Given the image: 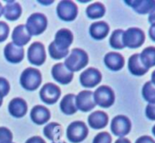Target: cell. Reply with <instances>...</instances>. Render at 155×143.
<instances>
[{"label": "cell", "mask_w": 155, "mask_h": 143, "mask_svg": "<svg viewBox=\"0 0 155 143\" xmlns=\"http://www.w3.org/2000/svg\"><path fill=\"white\" fill-rule=\"evenodd\" d=\"M60 110L65 115H73L78 111L76 106V96L73 94L66 95L59 104Z\"/></svg>", "instance_id": "cb8c5ba5"}, {"label": "cell", "mask_w": 155, "mask_h": 143, "mask_svg": "<svg viewBox=\"0 0 155 143\" xmlns=\"http://www.w3.org/2000/svg\"><path fill=\"white\" fill-rule=\"evenodd\" d=\"M150 82L155 85V71H153V73L151 74V81Z\"/></svg>", "instance_id": "b9f144b4"}, {"label": "cell", "mask_w": 155, "mask_h": 143, "mask_svg": "<svg viewBox=\"0 0 155 143\" xmlns=\"http://www.w3.org/2000/svg\"><path fill=\"white\" fill-rule=\"evenodd\" d=\"M2 15H3V6L1 3H0V17H1Z\"/></svg>", "instance_id": "7bdbcfd3"}, {"label": "cell", "mask_w": 155, "mask_h": 143, "mask_svg": "<svg viewBox=\"0 0 155 143\" xmlns=\"http://www.w3.org/2000/svg\"><path fill=\"white\" fill-rule=\"evenodd\" d=\"M123 33L124 30H116L112 32L110 38V45L116 50H122L125 48L123 43Z\"/></svg>", "instance_id": "f1b7e54d"}, {"label": "cell", "mask_w": 155, "mask_h": 143, "mask_svg": "<svg viewBox=\"0 0 155 143\" xmlns=\"http://www.w3.org/2000/svg\"><path fill=\"white\" fill-rule=\"evenodd\" d=\"M8 112L12 117L16 118L23 117L28 112L27 102L20 97H16L12 99L8 104Z\"/></svg>", "instance_id": "2e32d148"}, {"label": "cell", "mask_w": 155, "mask_h": 143, "mask_svg": "<svg viewBox=\"0 0 155 143\" xmlns=\"http://www.w3.org/2000/svg\"><path fill=\"white\" fill-rule=\"evenodd\" d=\"M149 36H150V39L155 42V24H152L149 30Z\"/></svg>", "instance_id": "f35d334b"}, {"label": "cell", "mask_w": 155, "mask_h": 143, "mask_svg": "<svg viewBox=\"0 0 155 143\" xmlns=\"http://www.w3.org/2000/svg\"><path fill=\"white\" fill-rule=\"evenodd\" d=\"M135 143H155L154 139L149 136H142V137H140Z\"/></svg>", "instance_id": "8d00e7d4"}, {"label": "cell", "mask_w": 155, "mask_h": 143, "mask_svg": "<svg viewBox=\"0 0 155 143\" xmlns=\"http://www.w3.org/2000/svg\"><path fill=\"white\" fill-rule=\"evenodd\" d=\"M73 34L68 29H61L57 31L55 35V40L53 41L57 47L62 50H68V47L72 44Z\"/></svg>", "instance_id": "e0dca14e"}, {"label": "cell", "mask_w": 155, "mask_h": 143, "mask_svg": "<svg viewBox=\"0 0 155 143\" xmlns=\"http://www.w3.org/2000/svg\"><path fill=\"white\" fill-rule=\"evenodd\" d=\"M128 69L130 71V73L135 76H141L149 71L140 61L139 53L133 54L132 56L129 58Z\"/></svg>", "instance_id": "7402d4cb"}, {"label": "cell", "mask_w": 155, "mask_h": 143, "mask_svg": "<svg viewBox=\"0 0 155 143\" xmlns=\"http://www.w3.org/2000/svg\"><path fill=\"white\" fill-rule=\"evenodd\" d=\"M140 59L148 70L155 66V47H148L144 49L140 54Z\"/></svg>", "instance_id": "4316f807"}, {"label": "cell", "mask_w": 155, "mask_h": 143, "mask_svg": "<svg viewBox=\"0 0 155 143\" xmlns=\"http://www.w3.org/2000/svg\"><path fill=\"white\" fill-rule=\"evenodd\" d=\"M60 95V88L52 83H48L43 85L39 92L40 99L47 105H54L55 103H57L59 99Z\"/></svg>", "instance_id": "8fae6325"}, {"label": "cell", "mask_w": 155, "mask_h": 143, "mask_svg": "<svg viewBox=\"0 0 155 143\" xmlns=\"http://www.w3.org/2000/svg\"><path fill=\"white\" fill-rule=\"evenodd\" d=\"M125 3L138 14H150L155 10V0H129Z\"/></svg>", "instance_id": "9a60e30c"}, {"label": "cell", "mask_w": 155, "mask_h": 143, "mask_svg": "<svg viewBox=\"0 0 155 143\" xmlns=\"http://www.w3.org/2000/svg\"><path fill=\"white\" fill-rule=\"evenodd\" d=\"M123 43L129 49H138L145 41V34L139 28H129L123 33Z\"/></svg>", "instance_id": "5b68a950"}, {"label": "cell", "mask_w": 155, "mask_h": 143, "mask_svg": "<svg viewBox=\"0 0 155 143\" xmlns=\"http://www.w3.org/2000/svg\"><path fill=\"white\" fill-rule=\"evenodd\" d=\"M43 133L48 139L56 142L62 135V127L56 122H51L43 128Z\"/></svg>", "instance_id": "484cf974"}, {"label": "cell", "mask_w": 155, "mask_h": 143, "mask_svg": "<svg viewBox=\"0 0 155 143\" xmlns=\"http://www.w3.org/2000/svg\"><path fill=\"white\" fill-rule=\"evenodd\" d=\"M111 132L120 138H122L128 135L131 129V122L126 116L119 115L116 116L110 123Z\"/></svg>", "instance_id": "ba28073f"}, {"label": "cell", "mask_w": 155, "mask_h": 143, "mask_svg": "<svg viewBox=\"0 0 155 143\" xmlns=\"http://www.w3.org/2000/svg\"><path fill=\"white\" fill-rule=\"evenodd\" d=\"M89 63V56L87 52L81 49H73L70 54L65 60L64 65L71 73L79 72Z\"/></svg>", "instance_id": "6da1fadb"}, {"label": "cell", "mask_w": 155, "mask_h": 143, "mask_svg": "<svg viewBox=\"0 0 155 143\" xmlns=\"http://www.w3.org/2000/svg\"><path fill=\"white\" fill-rule=\"evenodd\" d=\"M4 55L8 62L19 63L24 59L25 51L23 47H18L13 42H9L4 49Z\"/></svg>", "instance_id": "5bb4252c"}, {"label": "cell", "mask_w": 155, "mask_h": 143, "mask_svg": "<svg viewBox=\"0 0 155 143\" xmlns=\"http://www.w3.org/2000/svg\"><path fill=\"white\" fill-rule=\"evenodd\" d=\"M51 74L54 80L61 85H68L73 79V73L68 70L62 62L57 63L52 67Z\"/></svg>", "instance_id": "4fadbf2b"}, {"label": "cell", "mask_w": 155, "mask_h": 143, "mask_svg": "<svg viewBox=\"0 0 155 143\" xmlns=\"http://www.w3.org/2000/svg\"><path fill=\"white\" fill-rule=\"evenodd\" d=\"M48 52L51 56V58H53L54 60H60L65 58L66 56H68L69 51L68 50H62L59 49L58 47L56 46V44L52 41L49 46H48Z\"/></svg>", "instance_id": "4dcf8cb0"}, {"label": "cell", "mask_w": 155, "mask_h": 143, "mask_svg": "<svg viewBox=\"0 0 155 143\" xmlns=\"http://www.w3.org/2000/svg\"><path fill=\"white\" fill-rule=\"evenodd\" d=\"M146 117L154 121L155 120V104H148L145 109Z\"/></svg>", "instance_id": "d590c367"}, {"label": "cell", "mask_w": 155, "mask_h": 143, "mask_svg": "<svg viewBox=\"0 0 155 143\" xmlns=\"http://www.w3.org/2000/svg\"><path fill=\"white\" fill-rule=\"evenodd\" d=\"M142 96L149 104H155V85L150 82H147L142 87Z\"/></svg>", "instance_id": "f546056e"}, {"label": "cell", "mask_w": 155, "mask_h": 143, "mask_svg": "<svg viewBox=\"0 0 155 143\" xmlns=\"http://www.w3.org/2000/svg\"><path fill=\"white\" fill-rule=\"evenodd\" d=\"M9 34V27L8 25L4 22V21H0V42L5 41Z\"/></svg>", "instance_id": "e575fe53"}, {"label": "cell", "mask_w": 155, "mask_h": 143, "mask_svg": "<svg viewBox=\"0 0 155 143\" xmlns=\"http://www.w3.org/2000/svg\"><path fill=\"white\" fill-rule=\"evenodd\" d=\"M152 134L155 136V126H153V127H152Z\"/></svg>", "instance_id": "ee69618b"}, {"label": "cell", "mask_w": 155, "mask_h": 143, "mask_svg": "<svg viewBox=\"0 0 155 143\" xmlns=\"http://www.w3.org/2000/svg\"><path fill=\"white\" fill-rule=\"evenodd\" d=\"M47 55L45 51V46L38 41L33 42L28 50V61L34 65L40 66L46 61Z\"/></svg>", "instance_id": "9c48e42d"}, {"label": "cell", "mask_w": 155, "mask_h": 143, "mask_svg": "<svg viewBox=\"0 0 155 143\" xmlns=\"http://www.w3.org/2000/svg\"><path fill=\"white\" fill-rule=\"evenodd\" d=\"M57 14L63 21H72L78 16V7L72 1L63 0L58 3L57 7Z\"/></svg>", "instance_id": "52a82bcc"}, {"label": "cell", "mask_w": 155, "mask_h": 143, "mask_svg": "<svg viewBox=\"0 0 155 143\" xmlns=\"http://www.w3.org/2000/svg\"><path fill=\"white\" fill-rule=\"evenodd\" d=\"M53 143H66L64 141H58V142H53Z\"/></svg>", "instance_id": "bcb514c9"}, {"label": "cell", "mask_w": 155, "mask_h": 143, "mask_svg": "<svg viewBox=\"0 0 155 143\" xmlns=\"http://www.w3.org/2000/svg\"><path fill=\"white\" fill-rule=\"evenodd\" d=\"M30 118L37 125H43L50 118L49 110L43 106H36L30 111Z\"/></svg>", "instance_id": "44dd1931"}, {"label": "cell", "mask_w": 155, "mask_h": 143, "mask_svg": "<svg viewBox=\"0 0 155 143\" xmlns=\"http://www.w3.org/2000/svg\"><path fill=\"white\" fill-rule=\"evenodd\" d=\"M12 40L15 45L18 47H23L24 45L28 44L30 41L31 36L28 32L25 25H18L13 30Z\"/></svg>", "instance_id": "d6986e66"}, {"label": "cell", "mask_w": 155, "mask_h": 143, "mask_svg": "<svg viewBox=\"0 0 155 143\" xmlns=\"http://www.w3.org/2000/svg\"><path fill=\"white\" fill-rule=\"evenodd\" d=\"M115 143H130V141L126 138H120L115 141Z\"/></svg>", "instance_id": "60d3db41"}, {"label": "cell", "mask_w": 155, "mask_h": 143, "mask_svg": "<svg viewBox=\"0 0 155 143\" xmlns=\"http://www.w3.org/2000/svg\"><path fill=\"white\" fill-rule=\"evenodd\" d=\"M13 134L6 127H0V143H12Z\"/></svg>", "instance_id": "1f68e13d"}, {"label": "cell", "mask_w": 155, "mask_h": 143, "mask_svg": "<svg viewBox=\"0 0 155 143\" xmlns=\"http://www.w3.org/2000/svg\"><path fill=\"white\" fill-rule=\"evenodd\" d=\"M10 90V85L8 81L4 78V77H0V98H2L7 96L9 93Z\"/></svg>", "instance_id": "d6a6232c"}, {"label": "cell", "mask_w": 155, "mask_h": 143, "mask_svg": "<svg viewBox=\"0 0 155 143\" xmlns=\"http://www.w3.org/2000/svg\"><path fill=\"white\" fill-rule=\"evenodd\" d=\"M25 26L30 36H38L46 30L48 26V19L46 16L41 13H34L28 19L27 24Z\"/></svg>", "instance_id": "277c9868"}, {"label": "cell", "mask_w": 155, "mask_h": 143, "mask_svg": "<svg viewBox=\"0 0 155 143\" xmlns=\"http://www.w3.org/2000/svg\"><path fill=\"white\" fill-rule=\"evenodd\" d=\"M93 98L96 105L103 108L110 107L115 101V95L113 90L107 85H101L93 93Z\"/></svg>", "instance_id": "8992f818"}, {"label": "cell", "mask_w": 155, "mask_h": 143, "mask_svg": "<svg viewBox=\"0 0 155 143\" xmlns=\"http://www.w3.org/2000/svg\"><path fill=\"white\" fill-rule=\"evenodd\" d=\"M2 104H3V99H2V98H0V106H2Z\"/></svg>", "instance_id": "f6af8a7d"}, {"label": "cell", "mask_w": 155, "mask_h": 143, "mask_svg": "<svg viewBox=\"0 0 155 143\" xmlns=\"http://www.w3.org/2000/svg\"><path fill=\"white\" fill-rule=\"evenodd\" d=\"M111 136L108 132H101L94 138L92 143H111Z\"/></svg>", "instance_id": "836d02e7"}, {"label": "cell", "mask_w": 155, "mask_h": 143, "mask_svg": "<svg viewBox=\"0 0 155 143\" xmlns=\"http://www.w3.org/2000/svg\"><path fill=\"white\" fill-rule=\"evenodd\" d=\"M26 143H46L45 140L38 136H35V137H31L30 138H28Z\"/></svg>", "instance_id": "74e56055"}, {"label": "cell", "mask_w": 155, "mask_h": 143, "mask_svg": "<svg viewBox=\"0 0 155 143\" xmlns=\"http://www.w3.org/2000/svg\"><path fill=\"white\" fill-rule=\"evenodd\" d=\"M110 32L109 25L104 21H97L91 25L90 27V34L92 39L96 40H103L107 37Z\"/></svg>", "instance_id": "603a6c76"}, {"label": "cell", "mask_w": 155, "mask_h": 143, "mask_svg": "<svg viewBox=\"0 0 155 143\" xmlns=\"http://www.w3.org/2000/svg\"><path fill=\"white\" fill-rule=\"evenodd\" d=\"M104 63L110 71H120L123 68L125 61L121 54L118 52H109L104 57Z\"/></svg>", "instance_id": "ac0fdd59"}, {"label": "cell", "mask_w": 155, "mask_h": 143, "mask_svg": "<svg viewBox=\"0 0 155 143\" xmlns=\"http://www.w3.org/2000/svg\"><path fill=\"white\" fill-rule=\"evenodd\" d=\"M22 13V8L18 3L9 1L8 4L3 8V15L5 18L10 21L18 20Z\"/></svg>", "instance_id": "d4e9b609"}, {"label": "cell", "mask_w": 155, "mask_h": 143, "mask_svg": "<svg viewBox=\"0 0 155 143\" xmlns=\"http://www.w3.org/2000/svg\"><path fill=\"white\" fill-rule=\"evenodd\" d=\"M76 106L78 110L82 112H89L92 110L96 106L93 98V92L85 90L79 93V95L76 96Z\"/></svg>", "instance_id": "7c38bea8"}, {"label": "cell", "mask_w": 155, "mask_h": 143, "mask_svg": "<svg viewBox=\"0 0 155 143\" xmlns=\"http://www.w3.org/2000/svg\"><path fill=\"white\" fill-rule=\"evenodd\" d=\"M101 78L102 75L101 72L96 68L91 67L81 73L80 76V82L82 86L87 88H92L101 82Z\"/></svg>", "instance_id": "30bf717a"}, {"label": "cell", "mask_w": 155, "mask_h": 143, "mask_svg": "<svg viewBox=\"0 0 155 143\" xmlns=\"http://www.w3.org/2000/svg\"><path fill=\"white\" fill-rule=\"evenodd\" d=\"M105 7L99 2L90 5L86 9V14L91 19H98L102 18L105 15Z\"/></svg>", "instance_id": "83f0119b"}, {"label": "cell", "mask_w": 155, "mask_h": 143, "mask_svg": "<svg viewBox=\"0 0 155 143\" xmlns=\"http://www.w3.org/2000/svg\"><path fill=\"white\" fill-rule=\"evenodd\" d=\"M42 76L40 72L36 68H27L20 76L21 86L28 91H35L41 85Z\"/></svg>", "instance_id": "7a4b0ae2"}, {"label": "cell", "mask_w": 155, "mask_h": 143, "mask_svg": "<svg viewBox=\"0 0 155 143\" xmlns=\"http://www.w3.org/2000/svg\"><path fill=\"white\" fill-rule=\"evenodd\" d=\"M89 134L87 125L82 121H74L67 128V138L72 143H80L83 141Z\"/></svg>", "instance_id": "3957f363"}, {"label": "cell", "mask_w": 155, "mask_h": 143, "mask_svg": "<svg viewBox=\"0 0 155 143\" xmlns=\"http://www.w3.org/2000/svg\"><path fill=\"white\" fill-rule=\"evenodd\" d=\"M89 126L93 129L104 128L109 122L108 115L103 111H95L88 117Z\"/></svg>", "instance_id": "ffe728a7"}, {"label": "cell", "mask_w": 155, "mask_h": 143, "mask_svg": "<svg viewBox=\"0 0 155 143\" xmlns=\"http://www.w3.org/2000/svg\"><path fill=\"white\" fill-rule=\"evenodd\" d=\"M12 143H13V142H12Z\"/></svg>", "instance_id": "7dc6e473"}, {"label": "cell", "mask_w": 155, "mask_h": 143, "mask_svg": "<svg viewBox=\"0 0 155 143\" xmlns=\"http://www.w3.org/2000/svg\"><path fill=\"white\" fill-rule=\"evenodd\" d=\"M149 22L152 25V24H155V10L153 12H151L150 15H149Z\"/></svg>", "instance_id": "ab89813d"}]
</instances>
